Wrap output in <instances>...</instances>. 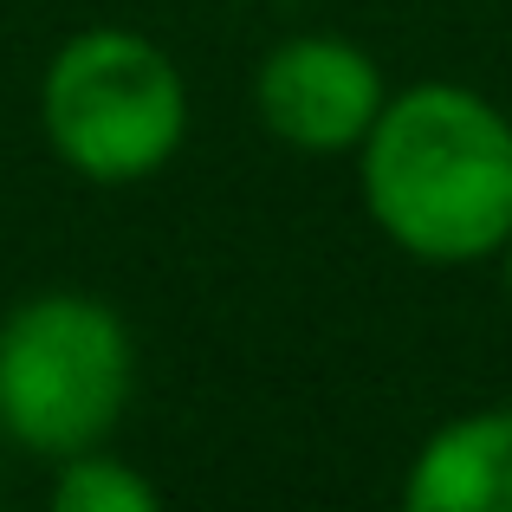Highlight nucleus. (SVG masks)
<instances>
[{"mask_svg": "<svg viewBox=\"0 0 512 512\" xmlns=\"http://www.w3.org/2000/svg\"><path fill=\"white\" fill-rule=\"evenodd\" d=\"M137 396V338L98 292H33L0 318V441L65 461L117 435Z\"/></svg>", "mask_w": 512, "mask_h": 512, "instance_id": "7ed1b4c3", "label": "nucleus"}, {"mask_svg": "<svg viewBox=\"0 0 512 512\" xmlns=\"http://www.w3.org/2000/svg\"><path fill=\"white\" fill-rule=\"evenodd\" d=\"M376 234L415 266H480L512 234V117L487 91L415 78L357 143Z\"/></svg>", "mask_w": 512, "mask_h": 512, "instance_id": "f257e3e1", "label": "nucleus"}, {"mask_svg": "<svg viewBox=\"0 0 512 512\" xmlns=\"http://www.w3.org/2000/svg\"><path fill=\"white\" fill-rule=\"evenodd\" d=\"M52 506L59 512H156L163 487L137 461L111 454V441H98L85 454L52 461Z\"/></svg>", "mask_w": 512, "mask_h": 512, "instance_id": "423d86ee", "label": "nucleus"}, {"mask_svg": "<svg viewBox=\"0 0 512 512\" xmlns=\"http://www.w3.org/2000/svg\"><path fill=\"white\" fill-rule=\"evenodd\" d=\"M493 260H500V286H506V305H512V234H506V247L493 253Z\"/></svg>", "mask_w": 512, "mask_h": 512, "instance_id": "0eeeda50", "label": "nucleus"}, {"mask_svg": "<svg viewBox=\"0 0 512 512\" xmlns=\"http://www.w3.org/2000/svg\"><path fill=\"white\" fill-rule=\"evenodd\" d=\"M409 512H512V409H467L448 415L415 448L402 480Z\"/></svg>", "mask_w": 512, "mask_h": 512, "instance_id": "39448f33", "label": "nucleus"}, {"mask_svg": "<svg viewBox=\"0 0 512 512\" xmlns=\"http://www.w3.org/2000/svg\"><path fill=\"white\" fill-rule=\"evenodd\" d=\"M188 78L137 26H78L39 72V137L78 182L130 188L188 143Z\"/></svg>", "mask_w": 512, "mask_h": 512, "instance_id": "f03ea898", "label": "nucleus"}, {"mask_svg": "<svg viewBox=\"0 0 512 512\" xmlns=\"http://www.w3.org/2000/svg\"><path fill=\"white\" fill-rule=\"evenodd\" d=\"M389 98L383 65L350 33H286L253 72V117L292 156H357Z\"/></svg>", "mask_w": 512, "mask_h": 512, "instance_id": "20e7f679", "label": "nucleus"}]
</instances>
